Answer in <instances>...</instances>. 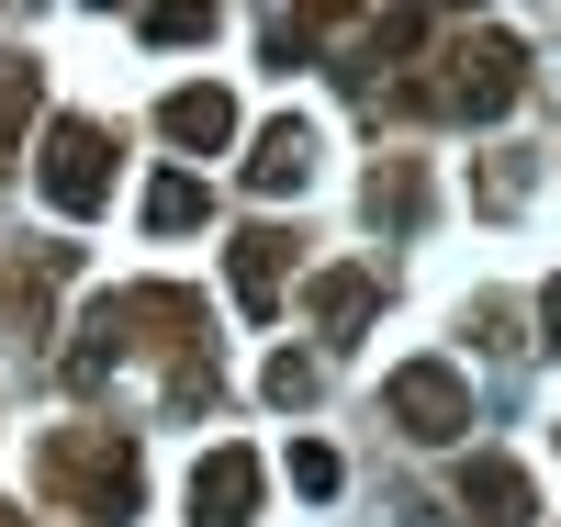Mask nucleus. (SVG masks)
I'll return each mask as SVG.
<instances>
[{
	"mask_svg": "<svg viewBox=\"0 0 561 527\" xmlns=\"http://www.w3.org/2000/svg\"><path fill=\"white\" fill-rule=\"evenodd\" d=\"M158 135H169V147H192V158H214V147H237V102H225L214 79H192V90H169V102H158Z\"/></svg>",
	"mask_w": 561,
	"mask_h": 527,
	"instance_id": "6e6552de",
	"label": "nucleus"
},
{
	"mask_svg": "<svg viewBox=\"0 0 561 527\" xmlns=\"http://www.w3.org/2000/svg\"><path fill=\"white\" fill-rule=\"evenodd\" d=\"M460 516H472V527H528L539 516V483L517 460H460Z\"/></svg>",
	"mask_w": 561,
	"mask_h": 527,
	"instance_id": "0eeeda50",
	"label": "nucleus"
},
{
	"mask_svg": "<svg viewBox=\"0 0 561 527\" xmlns=\"http://www.w3.org/2000/svg\"><path fill=\"white\" fill-rule=\"evenodd\" d=\"M427 214V169L393 158V169H370V225H415Z\"/></svg>",
	"mask_w": 561,
	"mask_h": 527,
	"instance_id": "9b49d317",
	"label": "nucleus"
},
{
	"mask_svg": "<svg viewBox=\"0 0 561 527\" xmlns=\"http://www.w3.org/2000/svg\"><path fill=\"white\" fill-rule=\"evenodd\" d=\"M225 280H237V314H280V293H293V236L280 225H248L237 248H225Z\"/></svg>",
	"mask_w": 561,
	"mask_h": 527,
	"instance_id": "423d86ee",
	"label": "nucleus"
},
{
	"mask_svg": "<svg viewBox=\"0 0 561 527\" xmlns=\"http://www.w3.org/2000/svg\"><path fill=\"white\" fill-rule=\"evenodd\" d=\"M34 483L57 494V505H79L90 527H124L135 494H147V460H135L124 426H57V438L34 449Z\"/></svg>",
	"mask_w": 561,
	"mask_h": 527,
	"instance_id": "f257e3e1",
	"label": "nucleus"
},
{
	"mask_svg": "<svg viewBox=\"0 0 561 527\" xmlns=\"http://www.w3.org/2000/svg\"><path fill=\"white\" fill-rule=\"evenodd\" d=\"M34 124V68H0V147Z\"/></svg>",
	"mask_w": 561,
	"mask_h": 527,
	"instance_id": "dca6fc26",
	"label": "nucleus"
},
{
	"mask_svg": "<svg viewBox=\"0 0 561 527\" xmlns=\"http://www.w3.org/2000/svg\"><path fill=\"white\" fill-rule=\"evenodd\" d=\"M370 314H382V280H370V270H325V280H314V337H325V348H348Z\"/></svg>",
	"mask_w": 561,
	"mask_h": 527,
	"instance_id": "9d476101",
	"label": "nucleus"
},
{
	"mask_svg": "<svg viewBox=\"0 0 561 527\" xmlns=\"http://www.w3.org/2000/svg\"><path fill=\"white\" fill-rule=\"evenodd\" d=\"M314 381H325V370H314L304 348H280V359H270V381H259V393H270L280 415H304V404H314Z\"/></svg>",
	"mask_w": 561,
	"mask_h": 527,
	"instance_id": "ddd939ff",
	"label": "nucleus"
},
{
	"mask_svg": "<svg viewBox=\"0 0 561 527\" xmlns=\"http://www.w3.org/2000/svg\"><path fill=\"white\" fill-rule=\"evenodd\" d=\"M337 483H348V460L325 449V438H304V449H293V494H314V505H325Z\"/></svg>",
	"mask_w": 561,
	"mask_h": 527,
	"instance_id": "2eb2a0df",
	"label": "nucleus"
},
{
	"mask_svg": "<svg viewBox=\"0 0 561 527\" xmlns=\"http://www.w3.org/2000/svg\"><path fill=\"white\" fill-rule=\"evenodd\" d=\"M382 404H393V426H404V438H427V449H449L460 426H472V381H460L449 359H404V370L382 381Z\"/></svg>",
	"mask_w": 561,
	"mask_h": 527,
	"instance_id": "20e7f679",
	"label": "nucleus"
},
{
	"mask_svg": "<svg viewBox=\"0 0 561 527\" xmlns=\"http://www.w3.org/2000/svg\"><path fill=\"white\" fill-rule=\"evenodd\" d=\"M0 527H23V505H0Z\"/></svg>",
	"mask_w": 561,
	"mask_h": 527,
	"instance_id": "6ab92c4d",
	"label": "nucleus"
},
{
	"mask_svg": "<svg viewBox=\"0 0 561 527\" xmlns=\"http://www.w3.org/2000/svg\"><path fill=\"white\" fill-rule=\"evenodd\" d=\"M259 449H203L192 471V527H259Z\"/></svg>",
	"mask_w": 561,
	"mask_h": 527,
	"instance_id": "39448f33",
	"label": "nucleus"
},
{
	"mask_svg": "<svg viewBox=\"0 0 561 527\" xmlns=\"http://www.w3.org/2000/svg\"><path fill=\"white\" fill-rule=\"evenodd\" d=\"M539 348H561V280H539Z\"/></svg>",
	"mask_w": 561,
	"mask_h": 527,
	"instance_id": "a211bd4d",
	"label": "nucleus"
},
{
	"mask_svg": "<svg viewBox=\"0 0 561 527\" xmlns=\"http://www.w3.org/2000/svg\"><path fill=\"white\" fill-rule=\"evenodd\" d=\"M314 180V124H259V147H248V191H304Z\"/></svg>",
	"mask_w": 561,
	"mask_h": 527,
	"instance_id": "1a4fd4ad",
	"label": "nucleus"
},
{
	"mask_svg": "<svg viewBox=\"0 0 561 527\" xmlns=\"http://www.w3.org/2000/svg\"><path fill=\"white\" fill-rule=\"evenodd\" d=\"M135 34H147V45H203V34H214V12H147Z\"/></svg>",
	"mask_w": 561,
	"mask_h": 527,
	"instance_id": "f3484780",
	"label": "nucleus"
},
{
	"mask_svg": "<svg viewBox=\"0 0 561 527\" xmlns=\"http://www.w3.org/2000/svg\"><path fill=\"white\" fill-rule=\"evenodd\" d=\"M314 34H325V23H304V12H270V23H259L270 68H304V57H314Z\"/></svg>",
	"mask_w": 561,
	"mask_h": 527,
	"instance_id": "4468645a",
	"label": "nucleus"
},
{
	"mask_svg": "<svg viewBox=\"0 0 561 527\" xmlns=\"http://www.w3.org/2000/svg\"><path fill=\"white\" fill-rule=\"evenodd\" d=\"M528 90V57H517V34H472L449 57V79H427V90H404L415 113H449V124H494L505 102Z\"/></svg>",
	"mask_w": 561,
	"mask_h": 527,
	"instance_id": "f03ea898",
	"label": "nucleus"
},
{
	"mask_svg": "<svg viewBox=\"0 0 561 527\" xmlns=\"http://www.w3.org/2000/svg\"><path fill=\"white\" fill-rule=\"evenodd\" d=\"M203 214H214V191H203V180H180V169L147 191V225H158V236H192Z\"/></svg>",
	"mask_w": 561,
	"mask_h": 527,
	"instance_id": "f8f14e48",
	"label": "nucleus"
},
{
	"mask_svg": "<svg viewBox=\"0 0 561 527\" xmlns=\"http://www.w3.org/2000/svg\"><path fill=\"white\" fill-rule=\"evenodd\" d=\"M34 180H45V203L57 214H102L113 203V135L102 124H45V147H34Z\"/></svg>",
	"mask_w": 561,
	"mask_h": 527,
	"instance_id": "7ed1b4c3",
	"label": "nucleus"
}]
</instances>
